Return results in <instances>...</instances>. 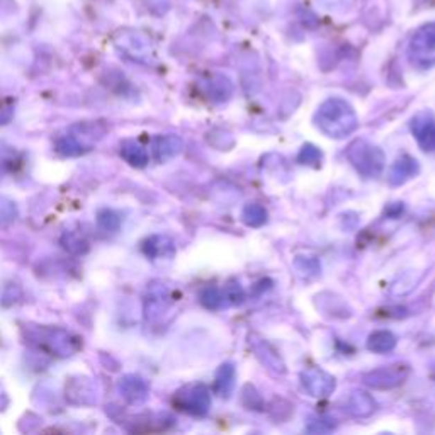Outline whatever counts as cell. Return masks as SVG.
Returning <instances> with one entry per match:
<instances>
[{"label":"cell","instance_id":"7a4b0ae2","mask_svg":"<svg viewBox=\"0 0 435 435\" xmlns=\"http://www.w3.org/2000/svg\"><path fill=\"white\" fill-rule=\"evenodd\" d=\"M347 159L355 170L367 179L380 177L384 170V153L366 140L352 141L347 150Z\"/></svg>","mask_w":435,"mask_h":435},{"label":"cell","instance_id":"9c48e42d","mask_svg":"<svg viewBox=\"0 0 435 435\" xmlns=\"http://www.w3.org/2000/svg\"><path fill=\"white\" fill-rule=\"evenodd\" d=\"M250 345H252L255 355H257L258 359H260V362L264 364L265 367H267L269 371H272L274 374H284L286 373V367H284V362L281 361L279 355L274 352V348L269 345L265 340H260V339H255V337H252L250 339Z\"/></svg>","mask_w":435,"mask_h":435},{"label":"cell","instance_id":"e0dca14e","mask_svg":"<svg viewBox=\"0 0 435 435\" xmlns=\"http://www.w3.org/2000/svg\"><path fill=\"white\" fill-rule=\"evenodd\" d=\"M201 301H202V305L208 306V308L218 310V308H221V306H223L224 296L221 294V292L218 291L216 287H208V290L202 291Z\"/></svg>","mask_w":435,"mask_h":435},{"label":"cell","instance_id":"3957f363","mask_svg":"<svg viewBox=\"0 0 435 435\" xmlns=\"http://www.w3.org/2000/svg\"><path fill=\"white\" fill-rule=\"evenodd\" d=\"M408 60L418 70L435 66V22L420 26L408 44Z\"/></svg>","mask_w":435,"mask_h":435},{"label":"cell","instance_id":"8fae6325","mask_svg":"<svg viewBox=\"0 0 435 435\" xmlns=\"http://www.w3.org/2000/svg\"><path fill=\"white\" fill-rule=\"evenodd\" d=\"M396 347V337L388 330H378L367 339V348L374 354H388Z\"/></svg>","mask_w":435,"mask_h":435},{"label":"cell","instance_id":"30bf717a","mask_svg":"<svg viewBox=\"0 0 435 435\" xmlns=\"http://www.w3.org/2000/svg\"><path fill=\"white\" fill-rule=\"evenodd\" d=\"M374 410H376V403L373 396L364 391H354L345 403V411L357 418L369 417L374 414Z\"/></svg>","mask_w":435,"mask_h":435},{"label":"cell","instance_id":"7c38bea8","mask_svg":"<svg viewBox=\"0 0 435 435\" xmlns=\"http://www.w3.org/2000/svg\"><path fill=\"white\" fill-rule=\"evenodd\" d=\"M235 388V367L233 364H223L218 369L215 380V391L223 398H228Z\"/></svg>","mask_w":435,"mask_h":435},{"label":"cell","instance_id":"5b68a950","mask_svg":"<svg viewBox=\"0 0 435 435\" xmlns=\"http://www.w3.org/2000/svg\"><path fill=\"white\" fill-rule=\"evenodd\" d=\"M408 376L407 366H386L381 369L371 371L364 376V382L374 389H391L401 384Z\"/></svg>","mask_w":435,"mask_h":435},{"label":"cell","instance_id":"6da1fadb","mask_svg":"<svg viewBox=\"0 0 435 435\" xmlns=\"http://www.w3.org/2000/svg\"><path fill=\"white\" fill-rule=\"evenodd\" d=\"M314 123L320 127L321 133L330 138H337V140L347 138L348 134L357 130L359 125L354 107L340 97L326 99L318 107L317 114H314Z\"/></svg>","mask_w":435,"mask_h":435},{"label":"cell","instance_id":"5bb4252c","mask_svg":"<svg viewBox=\"0 0 435 435\" xmlns=\"http://www.w3.org/2000/svg\"><path fill=\"white\" fill-rule=\"evenodd\" d=\"M181 148H182V141L179 140V138L165 136L159 141V145H157L155 153H159L160 160H165V159H170V157L177 155V153L181 152Z\"/></svg>","mask_w":435,"mask_h":435},{"label":"cell","instance_id":"ac0fdd59","mask_svg":"<svg viewBox=\"0 0 435 435\" xmlns=\"http://www.w3.org/2000/svg\"><path fill=\"white\" fill-rule=\"evenodd\" d=\"M224 301H228L230 305H242L243 299H245V291L242 290L238 283L231 281L227 287H224Z\"/></svg>","mask_w":435,"mask_h":435},{"label":"cell","instance_id":"52a82bcc","mask_svg":"<svg viewBox=\"0 0 435 435\" xmlns=\"http://www.w3.org/2000/svg\"><path fill=\"white\" fill-rule=\"evenodd\" d=\"M411 133L423 152H435V118L432 112H418L411 119Z\"/></svg>","mask_w":435,"mask_h":435},{"label":"cell","instance_id":"4fadbf2b","mask_svg":"<svg viewBox=\"0 0 435 435\" xmlns=\"http://www.w3.org/2000/svg\"><path fill=\"white\" fill-rule=\"evenodd\" d=\"M242 220L247 227L258 228L267 221V211H265V208L262 204L252 202V204H247L245 208H243Z\"/></svg>","mask_w":435,"mask_h":435},{"label":"cell","instance_id":"d6986e66","mask_svg":"<svg viewBox=\"0 0 435 435\" xmlns=\"http://www.w3.org/2000/svg\"><path fill=\"white\" fill-rule=\"evenodd\" d=\"M298 160L305 165H318L321 162V152L314 145H305L299 152Z\"/></svg>","mask_w":435,"mask_h":435},{"label":"cell","instance_id":"277c9868","mask_svg":"<svg viewBox=\"0 0 435 435\" xmlns=\"http://www.w3.org/2000/svg\"><path fill=\"white\" fill-rule=\"evenodd\" d=\"M301 384L313 398H326L335 391V378L320 367H308L301 373Z\"/></svg>","mask_w":435,"mask_h":435},{"label":"cell","instance_id":"ba28073f","mask_svg":"<svg viewBox=\"0 0 435 435\" xmlns=\"http://www.w3.org/2000/svg\"><path fill=\"white\" fill-rule=\"evenodd\" d=\"M418 170L420 167L417 160L411 159V157L408 155H403L391 165V168H389L388 182L391 184V186H401V184L414 179L415 175L418 174Z\"/></svg>","mask_w":435,"mask_h":435},{"label":"cell","instance_id":"8992f818","mask_svg":"<svg viewBox=\"0 0 435 435\" xmlns=\"http://www.w3.org/2000/svg\"><path fill=\"white\" fill-rule=\"evenodd\" d=\"M177 400H181L179 407L193 415H206L211 407V395H209L208 388L202 384L187 388L177 396Z\"/></svg>","mask_w":435,"mask_h":435},{"label":"cell","instance_id":"2e32d148","mask_svg":"<svg viewBox=\"0 0 435 435\" xmlns=\"http://www.w3.org/2000/svg\"><path fill=\"white\" fill-rule=\"evenodd\" d=\"M294 267L305 276H317L320 272V264L314 257H296Z\"/></svg>","mask_w":435,"mask_h":435},{"label":"cell","instance_id":"9a60e30c","mask_svg":"<svg viewBox=\"0 0 435 435\" xmlns=\"http://www.w3.org/2000/svg\"><path fill=\"white\" fill-rule=\"evenodd\" d=\"M231 91H233V89H231L230 80L224 77H218L216 80L211 82V91L209 92H211L213 99L221 103V100H227L228 97L231 96Z\"/></svg>","mask_w":435,"mask_h":435}]
</instances>
